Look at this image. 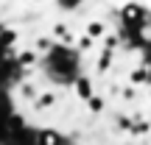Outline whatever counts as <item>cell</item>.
Returning a JSON list of instances; mask_svg holds the SVG:
<instances>
[{
  "label": "cell",
  "instance_id": "2",
  "mask_svg": "<svg viewBox=\"0 0 151 145\" xmlns=\"http://www.w3.org/2000/svg\"><path fill=\"white\" fill-rule=\"evenodd\" d=\"M87 34H90V39L92 36H101V34H104V25H101V22H90V25H87Z\"/></svg>",
  "mask_w": 151,
  "mask_h": 145
},
{
  "label": "cell",
  "instance_id": "1",
  "mask_svg": "<svg viewBox=\"0 0 151 145\" xmlns=\"http://www.w3.org/2000/svg\"><path fill=\"white\" fill-rule=\"evenodd\" d=\"M59 134H53V131H42V137H39V145H59Z\"/></svg>",
  "mask_w": 151,
  "mask_h": 145
},
{
  "label": "cell",
  "instance_id": "3",
  "mask_svg": "<svg viewBox=\"0 0 151 145\" xmlns=\"http://www.w3.org/2000/svg\"><path fill=\"white\" fill-rule=\"evenodd\" d=\"M78 95L81 98H90V81H84V78L78 81Z\"/></svg>",
  "mask_w": 151,
  "mask_h": 145
},
{
  "label": "cell",
  "instance_id": "4",
  "mask_svg": "<svg viewBox=\"0 0 151 145\" xmlns=\"http://www.w3.org/2000/svg\"><path fill=\"white\" fill-rule=\"evenodd\" d=\"M90 109H92V112H101V109H104V101H101V98H90Z\"/></svg>",
  "mask_w": 151,
  "mask_h": 145
}]
</instances>
